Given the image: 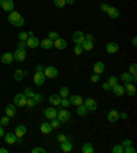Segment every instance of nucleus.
<instances>
[{"instance_id": "obj_19", "label": "nucleus", "mask_w": 137, "mask_h": 153, "mask_svg": "<svg viewBox=\"0 0 137 153\" xmlns=\"http://www.w3.org/2000/svg\"><path fill=\"white\" fill-rule=\"evenodd\" d=\"M60 95L59 94H51L49 95V98H48V101H49V103H51V106H59L60 105Z\"/></svg>"}, {"instance_id": "obj_12", "label": "nucleus", "mask_w": 137, "mask_h": 153, "mask_svg": "<svg viewBox=\"0 0 137 153\" xmlns=\"http://www.w3.org/2000/svg\"><path fill=\"white\" fill-rule=\"evenodd\" d=\"M123 87H125V93L129 97L136 95V84H134V83H125Z\"/></svg>"}, {"instance_id": "obj_27", "label": "nucleus", "mask_w": 137, "mask_h": 153, "mask_svg": "<svg viewBox=\"0 0 137 153\" xmlns=\"http://www.w3.org/2000/svg\"><path fill=\"white\" fill-rule=\"evenodd\" d=\"M40 130H41V132H42V134H45V135L52 132V127H51V124H49V121H44V123H41Z\"/></svg>"}, {"instance_id": "obj_20", "label": "nucleus", "mask_w": 137, "mask_h": 153, "mask_svg": "<svg viewBox=\"0 0 137 153\" xmlns=\"http://www.w3.org/2000/svg\"><path fill=\"white\" fill-rule=\"evenodd\" d=\"M15 114H17V106H15L14 103H8L7 106H6V116L8 117H14Z\"/></svg>"}, {"instance_id": "obj_61", "label": "nucleus", "mask_w": 137, "mask_h": 153, "mask_svg": "<svg viewBox=\"0 0 137 153\" xmlns=\"http://www.w3.org/2000/svg\"><path fill=\"white\" fill-rule=\"evenodd\" d=\"M66 4H74V0H66Z\"/></svg>"}, {"instance_id": "obj_35", "label": "nucleus", "mask_w": 137, "mask_h": 153, "mask_svg": "<svg viewBox=\"0 0 137 153\" xmlns=\"http://www.w3.org/2000/svg\"><path fill=\"white\" fill-rule=\"evenodd\" d=\"M107 83H108L110 87L113 88V87H114L115 84H118V77H116V76H114V75H113V76H110L108 80H107Z\"/></svg>"}, {"instance_id": "obj_18", "label": "nucleus", "mask_w": 137, "mask_h": 153, "mask_svg": "<svg viewBox=\"0 0 137 153\" xmlns=\"http://www.w3.org/2000/svg\"><path fill=\"white\" fill-rule=\"evenodd\" d=\"M107 14H108L110 18H113V19H116V18H119V11H118V8L116 7H113V6H108V8H107V11H105Z\"/></svg>"}, {"instance_id": "obj_42", "label": "nucleus", "mask_w": 137, "mask_h": 153, "mask_svg": "<svg viewBox=\"0 0 137 153\" xmlns=\"http://www.w3.org/2000/svg\"><path fill=\"white\" fill-rule=\"evenodd\" d=\"M123 153H136V149H134L132 145L125 146V148H123Z\"/></svg>"}, {"instance_id": "obj_40", "label": "nucleus", "mask_w": 137, "mask_h": 153, "mask_svg": "<svg viewBox=\"0 0 137 153\" xmlns=\"http://www.w3.org/2000/svg\"><path fill=\"white\" fill-rule=\"evenodd\" d=\"M58 37H59V35H58V32H55V30H51V32L48 33V39H51L53 42V40H56Z\"/></svg>"}, {"instance_id": "obj_1", "label": "nucleus", "mask_w": 137, "mask_h": 153, "mask_svg": "<svg viewBox=\"0 0 137 153\" xmlns=\"http://www.w3.org/2000/svg\"><path fill=\"white\" fill-rule=\"evenodd\" d=\"M8 22L14 26H23L25 25V19L18 11H10L8 14Z\"/></svg>"}, {"instance_id": "obj_53", "label": "nucleus", "mask_w": 137, "mask_h": 153, "mask_svg": "<svg viewBox=\"0 0 137 153\" xmlns=\"http://www.w3.org/2000/svg\"><path fill=\"white\" fill-rule=\"evenodd\" d=\"M132 139H125V141H122V143H121V145L123 146V148H125V146H129V145H132Z\"/></svg>"}, {"instance_id": "obj_39", "label": "nucleus", "mask_w": 137, "mask_h": 153, "mask_svg": "<svg viewBox=\"0 0 137 153\" xmlns=\"http://www.w3.org/2000/svg\"><path fill=\"white\" fill-rule=\"evenodd\" d=\"M71 103H70V100H67V98H62V100H60V106L62 108H69L70 106Z\"/></svg>"}, {"instance_id": "obj_47", "label": "nucleus", "mask_w": 137, "mask_h": 153, "mask_svg": "<svg viewBox=\"0 0 137 153\" xmlns=\"http://www.w3.org/2000/svg\"><path fill=\"white\" fill-rule=\"evenodd\" d=\"M8 121H10V117H8V116H4V117L0 119V124H1V126H7Z\"/></svg>"}, {"instance_id": "obj_36", "label": "nucleus", "mask_w": 137, "mask_h": 153, "mask_svg": "<svg viewBox=\"0 0 137 153\" xmlns=\"http://www.w3.org/2000/svg\"><path fill=\"white\" fill-rule=\"evenodd\" d=\"M49 124H51L52 130H58V128L60 127V124H62V123H60V121L58 120L56 117H55V119H52V120H51V123H49Z\"/></svg>"}, {"instance_id": "obj_49", "label": "nucleus", "mask_w": 137, "mask_h": 153, "mask_svg": "<svg viewBox=\"0 0 137 153\" xmlns=\"http://www.w3.org/2000/svg\"><path fill=\"white\" fill-rule=\"evenodd\" d=\"M33 100H34L37 103L41 102V101H42V94H34V97H33Z\"/></svg>"}, {"instance_id": "obj_11", "label": "nucleus", "mask_w": 137, "mask_h": 153, "mask_svg": "<svg viewBox=\"0 0 137 153\" xmlns=\"http://www.w3.org/2000/svg\"><path fill=\"white\" fill-rule=\"evenodd\" d=\"M40 46V40L34 36H29L28 39H26V47L29 48H37Z\"/></svg>"}, {"instance_id": "obj_46", "label": "nucleus", "mask_w": 137, "mask_h": 153, "mask_svg": "<svg viewBox=\"0 0 137 153\" xmlns=\"http://www.w3.org/2000/svg\"><path fill=\"white\" fill-rule=\"evenodd\" d=\"M91 82H93V83L100 82V75H97V73H93V75L91 76Z\"/></svg>"}, {"instance_id": "obj_31", "label": "nucleus", "mask_w": 137, "mask_h": 153, "mask_svg": "<svg viewBox=\"0 0 137 153\" xmlns=\"http://www.w3.org/2000/svg\"><path fill=\"white\" fill-rule=\"evenodd\" d=\"M86 113H88V109L85 108L84 103L78 105V106H77V114H78V116H81V117H82V116H85Z\"/></svg>"}, {"instance_id": "obj_29", "label": "nucleus", "mask_w": 137, "mask_h": 153, "mask_svg": "<svg viewBox=\"0 0 137 153\" xmlns=\"http://www.w3.org/2000/svg\"><path fill=\"white\" fill-rule=\"evenodd\" d=\"M93 44H95V43L91 42V40H84V42L81 43V47H82L84 51H91L92 48H93Z\"/></svg>"}, {"instance_id": "obj_3", "label": "nucleus", "mask_w": 137, "mask_h": 153, "mask_svg": "<svg viewBox=\"0 0 137 153\" xmlns=\"http://www.w3.org/2000/svg\"><path fill=\"white\" fill-rule=\"evenodd\" d=\"M26 97H25L23 93H19V94H15L14 97V105L17 108H25L26 106Z\"/></svg>"}, {"instance_id": "obj_24", "label": "nucleus", "mask_w": 137, "mask_h": 153, "mask_svg": "<svg viewBox=\"0 0 137 153\" xmlns=\"http://www.w3.org/2000/svg\"><path fill=\"white\" fill-rule=\"evenodd\" d=\"M111 91H113L116 97H122L123 94H125V87H123V85H121L119 83H118V84H115L113 88H111Z\"/></svg>"}, {"instance_id": "obj_8", "label": "nucleus", "mask_w": 137, "mask_h": 153, "mask_svg": "<svg viewBox=\"0 0 137 153\" xmlns=\"http://www.w3.org/2000/svg\"><path fill=\"white\" fill-rule=\"evenodd\" d=\"M60 149L63 150L64 153H70L71 150H73V142H71V138H70V137H69L66 141L60 142Z\"/></svg>"}, {"instance_id": "obj_22", "label": "nucleus", "mask_w": 137, "mask_h": 153, "mask_svg": "<svg viewBox=\"0 0 137 153\" xmlns=\"http://www.w3.org/2000/svg\"><path fill=\"white\" fill-rule=\"evenodd\" d=\"M85 40V35L84 32H81V30H77V32H74L73 35V42L75 43V44H81V43Z\"/></svg>"}, {"instance_id": "obj_14", "label": "nucleus", "mask_w": 137, "mask_h": 153, "mask_svg": "<svg viewBox=\"0 0 137 153\" xmlns=\"http://www.w3.org/2000/svg\"><path fill=\"white\" fill-rule=\"evenodd\" d=\"M0 61H1V64H4V65H10L11 62L14 61V55H12V53H4V54H1Z\"/></svg>"}, {"instance_id": "obj_7", "label": "nucleus", "mask_w": 137, "mask_h": 153, "mask_svg": "<svg viewBox=\"0 0 137 153\" xmlns=\"http://www.w3.org/2000/svg\"><path fill=\"white\" fill-rule=\"evenodd\" d=\"M58 114V109H55V106H49L44 109V116H45L48 120H52V119L56 117Z\"/></svg>"}, {"instance_id": "obj_57", "label": "nucleus", "mask_w": 137, "mask_h": 153, "mask_svg": "<svg viewBox=\"0 0 137 153\" xmlns=\"http://www.w3.org/2000/svg\"><path fill=\"white\" fill-rule=\"evenodd\" d=\"M4 134H6V131H4V128H3V126L0 124V138H1V137H4Z\"/></svg>"}, {"instance_id": "obj_54", "label": "nucleus", "mask_w": 137, "mask_h": 153, "mask_svg": "<svg viewBox=\"0 0 137 153\" xmlns=\"http://www.w3.org/2000/svg\"><path fill=\"white\" fill-rule=\"evenodd\" d=\"M18 48H26V42H25V40H19Z\"/></svg>"}, {"instance_id": "obj_34", "label": "nucleus", "mask_w": 137, "mask_h": 153, "mask_svg": "<svg viewBox=\"0 0 137 153\" xmlns=\"http://www.w3.org/2000/svg\"><path fill=\"white\" fill-rule=\"evenodd\" d=\"M23 94H25V97H26V98H33L36 93L33 91L32 88H30V87H26V88L23 90Z\"/></svg>"}, {"instance_id": "obj_30", "label": "nucleus", "mask_w": 137, "mask_h": 153, "mask_svg": "<svg viewBox=\"0 0 137 153\" xmlns=\"http://www.w3.org/2000/svg\"><path fill=\"white\" fill-rule=\"evenodd\" d=\"M82 152L84 153H95V148H93V145H92L91 142H85L84 145H82Z\"/></svg>"}, {"instance_id": "obj_60", "label": "nucleus", "mask_w": 137, "mask_h": 153, "mask_svg": "<svg viewBox=\"0 0 137 153\" xmlns=\"http://www.w3.org/2000/svg\"><path fill=\"white\" fill-rule=\"evenodd\" d=\"M8 150L6 149V148H0V153H7Z\"/></svg>"}, {"instance_id": "obj_59", "label": "nucleus", "mask_w": 137, "mask_h": 153, "mask_svg": "<svg viewBox=\"0 0 137 153\" xmlns=\"http://www.w3.org/2000/svg\"><path fill=\"white\" fill-rule=\"evenodd\" d=\"M132 46H133V47L137 46V37H136V36H134L133 39H132Z\"/></svg>"}, {"instance_id": "obj_45", "label": "nucleus", "mask_w": 137, "mask_h": 153, "mask_svg": "<svg viewBox=\"0 0 137 153\" xmlns=\"http://www.w3.org/2000/svg\"><path fill=\"white\" fill-rule=\"evenodd\" d=\"M29 37V35H28V32H21V33H18V39L19 40H25L26 42V39Z\"/></svg>"}, {"instance_id": "obj_10", "label": "nucleus", "mask_w": 137, "mask_h": 153, "mask_svg": "<svg viewBox=\"0 0 137 153\" xmlns=\"http://www.w3.org/2000/svg\"><path fill=\"white\" fill-rule=\"evenodd\" d=\"M0 7L4 11L10 13V11L14 10V1L12 0H0Z\"/></svg>"}, {"instance_id": "obj_28", "label": "nucleus", "mask_w": 137, "mask_h": 153, "mask_svg": "<svg viewBox=\"0 0 137 153\" xmlns=\"http://www.w3.org/2000/svg\"><path fill=\"white\" fill-rule=\"evenodd\" d=\"M40 46H41V48H44V50H49V48H52V46H53V42L51 39H44V40H41V43H40Z\"/></svg>"}, {"instance_id": "obj_51", "label": "nucleus", "mask_w": 137, "mask_h": 153, "mask_svg": "<svg viewBox=\"0 0 137 153\" xmlns=\"http://www.w3.org/2000/svg\"><path fill=\"white\" fill-rule=\"evenodd\" d=\"M36 72H37V73H41V72H44V66H42L41 64H37V65H36Z\"/></svg>"}, {"instance_id": "obj_17", "label": "nucleus", "mask_w": 137, "mask_h": 153, "mask_svg": "<svg viewBox=\"0 0 137 153\" xmlns=\"http://www.w3.org/2000/svg\"><path fill=\"white\" fill-rule=\"evenodd\" d=\"M118 119H119V113H118V111H115V109H111V111L107 113V120H108L110 123H115V121H118Z\"/></svg>"}, {"instance_id": "obj_9", "label": "nucleus", "mask_w": 137, "mask_h": 153, "mask_svg": "<svg viewBox=\"0 0 137 153\" xmlns=\"http://www.w3.org/2000/svg\"><path fill=\"white\" fill-rule=\"evenodd\" d=\"M105 51H107V54H115L119 51V44L115 42H110L107 43V46H105Z\"/></svg>"}, {"instance_id": "obj_38", "label": "nucleus", "mask_w": 137, "mask_h": 153, "mask_svg": "<svg viewBox=\"0 0 137 153\" xmlns=\"http://www.w3.org/2000/svg\"><path fill=\"white\" fill-rule=\"evenodd\" d=\"M129 73L133 76V77H137V65L136 64H132V65H130Z\"/></svg>"}, {"instance_id": "obj_37", "label": "nucleus", "mask_w": 137, "mask_h": 153, "mask_svg": "<svg viewBox=\"0 0 137 153\" xmlns=\"http://www.w3.org/2000/svg\"><path fill=\"white\" fill-rule=\"evenodd\" d=\"M56 8H63L66 6V0H52Z\"/></svg>"}, {"instance_id": "obj_56", "label": "nucleus", "mask_w": 137, "mask_h": 153, "mask_svg": "<svg viewBox=\"0 0 137 153\" xmlns=\"http://www.w3.org/2000/svg\"><path fill=\"white\" fill-rule=\"evenodd\" d=\"M85 40H91V42H93V40H95V37H93V35H86V36H85Z\"/></svg>"}, {"instance_id": "obj_48", "label": "nucleus", "mask_w": 137, "mask_h": 153, "mask_svg": "<svg viewBox=\"0 0 137 153\" xmlns=\"http://www.w3.org/2000/svg\"><path fill=\"white\" fill-rule=\"evenodd\" d=\"M67 138H69V137H67V135H64V134H59V135H58L56 137V139H58V142H63V141H66V139Z\"/></svg>"}, {"instance_id": "obj_52", "label": "nucleus", "mask_w": 137, "mask_h": 153, "mask_svg": "<svg viewBox=\"0 0 137 153\" xmlns=\"http://www.w3.org/2000/svg\"><path fill=\"white\" fill-rule=\"evenodd\" d=\"M102 88L104 90V91H111V87H110V84H108V83H107V82H105V83H103Z\"/></svg>"}, {"instance_id": "obj_43", "label": "nucleus", "mask_w": 137, "mask_h": 153, "mask_svg": "<svg viewBox=\"0 0 137 153\" xmlns=\"http://www.w3.org/2000/svg\"><path fill=\"white\" fill-rule=\"evenodd\" d=\"M113 153H123V146L122 145H115L113 148Z\"/></svg>"}, {"instance_id": "obj_50", "label": "nucleus", "mask_w": 137, "mask_h": 153, "mask_svg": "<svg viewBox=\"0 0 137 153\" xmlns=\"http://www.w3.org/2000/svg\"><path fill=\"white\" fill-rule=\"evenodd\" d=\"M32 153H45V149L44 148H34V149H32Z\"/></svg>"}, {"instance_id": "obj_23", "label": "nucleus", "mask_w": 137, "mask_h": 153, "mask_svg": "<svg viewBox=\"0 0 137 153\" xmlns=\"http://www.w3.org/2000/svg\"><path fill=\"white\" fill-rule=\"evenodd\" d=\"M14 134L17 135V138H22V137L26 134V126L25 124H18L17 127H15Z\"/></svg>"}, {"instance_id": "obj_58", "label": "nucleus", "mask_w": 137, "mask_h": 153, "mask_svg": "<svg viewBox=\"0 0 137 153\" xmlns=\"http://www.w3.org/2000/svg\"><path fill=\"white\" fill-rule=\"evenodd\" d=\"M119 119H123V120H126V119H127V113H125V112H123V113H119Z\"/></svg>"}, {"instance_id": "obj_15", "label": "nucleus", "mask_w": 137, "mask_h": 153, "mask_svg": "<svg viewBox=\"0 0 137 153\" xmlns=\"http://www.w3.org/2000/svg\"><path fill=\"white\" fill-rule=\"evenodd\" d=\"M53 47L56 48V50H64L67 47V42L62 37H58L56 40H53Z\"/></svg>"}, {"instance_id": "obj_33", "label": "nucleus", "mask_w": 137, "mask_h": 153, "mask_svg": "<svg viewBox=\"0 0 137 153\" xmlns=\"http://www.w3.org/2000/svg\"><path fill=\"white\" fill-rule=\"evenodd\" d=\"M14 79L17 80V82H22V79H23V71L17 69V71L14 72Z\"/></svg>"}, {"instance_id": "obj_21", "label": "nucleus", "mask_w": 137, "mask_h": 153, "mask_svg": "<svg viewBox=\"0 0 137 153\" xmlns=\"http://www.w3.org/2000/svg\"><path fill=\"white\" fill-rule=\"evenodd\" d=\"M70 103L71 105H75V106H78V105H81V103H84V98L81 95H78V94H73V95H70Z\"/></svg>"}, {"instance_id": "obj_16", "label": "nucleus", "mask_w": 137, "mask_h": 153, "mask_svg": "<svg viewBox=\"0 0 137 153\" xmlns=\"http://www.w3.org/2000/svg\"><path fill=\"white\" fill-rule=\"evenodd\" d=\"M119 79L123 83H136V80H137V77H133L129 72H123L122 75L119 76Z\"/></svg>"}, {"instance_id": "obj_32", "label": "nucleus", "mask_w": 137, "mask_h": 153, "mask_svg": "<svg viewBox=\"0 0 137 153\" xmlns=\"http://www.w3.org/2000/svg\"><path fill=\"white\" fill-rule=\"evenodd\" d=\"M59 95H60V98H69V87H66V85L60 87Z\"/></svg>"}, {"instance_id": "obj_4", "label": "nucleus", "mask_w": 137, "mask_h": 153, "mask_svg": "<svg viewBox=\"0 0 137 153\" xmlns=\"http://www.w3.org/2000/svg\"><path fill=\"white\" fill-rule=\"evenodd\" d=\"M84 105H85V108L88 109V112L97 111V102H96V100H93V98H85Z\"/></svg>"}, {"instance_id": "obj_2", "label": "nucleus", "mask_w": 137, "mask_h": 153, "mask_svg": "<svg viewBox=\"0 0 137 153\" xmlns=\"http://www.w3.org/2000/svg\"><path fill=\"white\" fill-rule=\"evenodd\" d=\"M56 119L60 121V123H66V121H69V120L71 119V113H70L69 111H67L66 108H63V109H60V111H58Z\"/></svg>"}, {"instance_id": "obj_55", "label": "nucleus", "mask_w": 137, "mask_h": 153, "mask_svg": "<svg viewBox=\"0 0 137 153\" xmlns=\"http://www.w3.org/2000/svg\"><path fill=\"white\" fill-rule=\"evenodd\" d=\"M107 8H108V4H105V3L100 4V10H102L103 13H105V11H107Z\"/></svg>"}, {"instance_id": "obj_13", "label": "nucleus", "mask_w": 137, "mask_h": 153, "mask_svg": "<svg viewBox=\"0 0 137 153\" xmlns=\"http://www.w3.org/2000/svg\"><path fill=\"white\" fill-rule=\"evenodd\" d=\"M45 75H44V72H41V73H37L36 72L34 76H33V80H34V84L36 85H42L44 84V82H45Z\"/></svg>"}, {"instance_id": "obj_41", "label": "nucleus", "mask_w": 137, "mask_h": 153, "mask_svg": "<svg viewBox=\"0 0 137 153\" xmlns=\"http://www.w3.org/2000/svg\"><path fill=\"white\" fill-rule=\"evenodd\" d=\"M74 53H75V55H81V54L84 53V50H82L81 44H75V47H74Z\"/></svg>"}, {"instance_id": "obj_6", "label": "nucleus", "mask_w": 137, "mask_h": 153, "mask_svg": "<svg viewBox=\"0 0 137 153\" xmlns=\"http://www.w3.org/2000/svg\"><path fill=\"white\" fill-rule=\"evenodd\" d=\"M12 55H14V61L22 62V61L26 59V50H25V48H17Z\"/></svg>"}, {"instance_id": "obj_5", "label": "nucleus", "mask_w": 137, "mask_h": 153, "mask_svg": "<svg viewBox=\"0 0 137 153\" xmlns=\"http://www.w3.org/2000/svg\"><path fill=\"white\" fill-rule=\"evenodd\" d=\"M58 69L55 68V66H45L44 68V75H45L47 79H55L58 77Z\"/></svg>"}, {"instance_id": "obj_44", "label": "nucleus", "mask_w": 137, "mask_h": 153, "mask_svg": "<svg viewBox=\"0 0 137 153\" xmlns=\"http://www.w3.org/2000/svg\"><path fill=\"white\" fill-rule=\"evenodd\" d=\"M36 105H37V102H36L33 98H28V100H26V106L33 108V106H36Z\"/></svg>"}, {"instance_id": "obj_25", "label": "nucleus", "mask_w": 137, "mask_h": 153, "mask_svg": "<svg viewBox=\"0 0 137 153\" xmlns=\"http://www.w3.org/2000/svg\"><path fill=\"white\" fill-rule=\"evenodd\" d=\"M105 66L104 64H103L102 61H97L95 65H93V73H97V75H102L103 72H104Z\"/></svg>"}, {"instance_id": "obj_26", "label": "nucleus", "mask_w": 137, "mask_h": 153, "mask_svg": "<svg viewBox=\"0 0 137 153\" xmlns=\"http://www.w3.org/2000/svg\"><path fill=\"white\" fill-rule=\"evenodd\" d=\"M4 139H6V142L12 145V143H17V135H15L14 132H6L4 134Z\"/></svg>"}]
</instances>
